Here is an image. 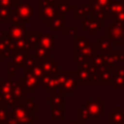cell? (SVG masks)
<instances>
[{"mask_svg": "<svg viewBox=\"0 0 124 124\" xmlns=\"http://www.w3.org/2000/svg\"><path fill=\"white\" fill-rule=\"evenodd\" d=\"M77 73L78 84H101V70L90 61L78 64Z\"/></svg>", "mask_w": 124, "mask_h": 124, "instance_id": "6da1fadb", "label": "cell"}, {"mask_svg": "<svg viewBox=\"0 0 124 124\" xmlns=\"http://www.w3.org/2000/svg\"><path fill=\"white\" fill-rule=\"evenodd\" d=\"M12 110L9 111L11 115H13L20 124H33L35 120L38 119L37 115L34 114V111L27 109L20 101H18L14 107H12Z\"/></svg>", "mask_w": 124, "mask_h": 124, "instance_id": "7a4b0ae2", "label": "cell"}, {"mask_svg": "<svg viewBox=\"0 0 124 124\" xmlns=\"http://www.w3.org/2000/svg\"><path fill=\"white\" fill-rule=\"evenodd\" d=\"M105 37L108 38L113 45L122 46V41L124 37V24L118 22L109 23L108 27L105 28Z\"/></svg>", "mask_w": 124, "mask_h": 124, "instance_id": "3957f363", "label": "cell"}, {"mask_svg": "<svg viewBox=\"0 0 124 124\" xmlns=\"http://www.w3.org/2000/svg\"><path fill=\"white\" fill-rule=\"evenodd\" d=\"M95 47L91 45L90 42L87 43L78 48H74V62L78 64L85 63L91 60L92 56L94 55Z\"/></svg>", "mask_w": 124, "mask_h": 124, "instance_id": "277c9868", "label": "cell"}, {"mask_svg": "<svg viewBox=\"0 0 124 124\" xmlns=\"http://www.w3.org/2000/svg\"><path fill=\"white\" fill-rule=\"evenodd\" d=\"M0 102L6 104L7 106L14 107L17 101L13 95L12 92V84L10 79L8 80H0Z\"/></svg>", "mask_w": 124, "mask_h": 124, "instance_id": "5b68a950", "label": "cell"}, {"mask_svg": "<svg viewBox=\"0 0 124 124\" xmlns=\"http://www.w3.org/2000/svg\"><path fill=\"white\" fill-rule=\"evenodd\" d=\"M58 71L52 74H46L43 78L39 81V85H42L43 89L46 90L47 93H55L56 89L59 88V79H58Z\"/></svg>", "mask_w": 124, "mask_h": 124, "instance_id": "8992f818", "label": "cell"}, {"mask_svg": "<svg viewBox=\"0 0 124 124\" xmlns=\"http://www.w3.org/2000/svg\"><path fill=\"white\" fill-rule=\"evenodd\" d=\"M78 87V73L77 72H67L66 79L64 84L59 88L60 93L65 94H73Z\"/></svg>", "mask_w": 124, "mask_h": 124, "instance_id": "52a82bcc", "label": "cell"}, {"mask_svg": "<svg viewBox=\"0 0 124 124\" xmlns=\"http://www.w3.org/2000/svg\"><path fill=\"white\" fill-rule=\"evenodd\" d=\"M86 107L89 109L92 118H94L95 120H99L100 117L104 116V114H105V111H104L105 103L102 102L99 98H96V99L87 98L86 99Z\"/></svg>", "mask_w": 124, "mask_h": 124, "instance_id": "ba28073f", "label": "cell"}, {"mask_svg": "<svg viewBox=\"0 0 124 124\" xmlns=\"http://www.w3.org/2000/svg\"><path fill=\"white\" fill-rule=\"evenodd\" d=\"M15 10L17 12L19 15L21 20L23 23H28L30 19L33 16V8L30 6L29 3H23V2H18L16 1L15 3Z\"/></svg>", "mask_w": 124, "mask_h": 124, "instance_id": "9c48e42d", "label": "cell"}, {"mask_svg": "<svg viewBox=\"0 0 124 124\" xmlns=\"http://www.w3.org/2000/svg\"><path fill=\"white\" fill-rule=\"evenodd\" d=\"M20 82L25 89V92L28 94H32L34 90L38 89L39 87V80L36 77H34L32 74L25 72V75L20 77Z\"/></svg>", "mask_w": 124, "mask_h": 124, "instance_id": "30bf717a", "label": "cell"}, {"mask_svg": "<svg viewBox=\"0 0 124 124\" xmlns=\"http://www.w3.org/2000/svg\"><path fill=\"white\" fill-rule=\"evenodd\" d=\"M30 50L26 48H14L12 51V64L16 67H25L26 59Z\"/></svg>", "mask_w": 124, "mask_h": 124, "instance_id": "8fae6325", "label": "cell"}, {"mask_svg": "<svg viewBox=\"0 0 124 124\" xmlns=\"http://www.w3.org/2000/svg\"><path fill=\"white\" fill-rule=\"evenodd\" d=\"M103 26H104V19L92 17L91 19H84V21L82 22V31L90 32L91 36L94 37L95 33L98 32L100 28Z\"/></svg>", "mask_w": 124, "mask_h": 124, "instance_id": "7c38bea8", "label": "cell"}, {"mask_svg": "<svg viewBox=\"0 0 124 124\" xmlns=\"http://www.w3.org/2000/svg\"><path fill=\"white\" fill-rule=\"evenodd\" d=\"M24 34H25V24L24 23H12V25L9 27L8 35L14 41L23 38Z\"/></svg>", "mask_w": 124, "mask_h": 124, "instance_id": "4fadbf2b", "label": "cell"}, {"mask_svg": "<svg viewBox=\"0 0 124 124\" xmlns=\"http://www.w3.org/2000/svg\"><path fill=\"white\" fill-rule=\"evenodd\" d=\"M38 45H40V46H42L44 47H46V48H48L50 50H53V49L56 48V46H55V39L49 33H42V32H40Z\"/></svg>", "mask_w": 124, "mask_h": 124, "instance_id": "5bb4252c", "label": "cell"}, {"mask_svg": "<svg viewBox=\"0 0 124 124\" xmlns=\"http://www.w3.org/2000/svg\"><path fill=\"white\" fill-rule=\"evenodd\" d=\"M24 70H25V72H28V73L32 74L34 77H36L39 81L46 75V73H45V71L43 69V66H42L40 61H35L32 64L27 65L26 67H24Z\"/></svg>", "mask_w": 124, "mask_h": 124, "instance_id": "9a60e30c", "label": "cell"}, {"mask_svg": "<svg viewBox=\"0 0 124 124\" xmlns=\"http://www.w3.org/2000/svg\"><path fill=\"white\" fill-rule=\"evenodd\" d=\"M50 53H51L50 49H48L46 47H44L40 45H37L33 48V53L32 54H33V56L35 57V59L37 61H44V60L51 58Z\"/></svg>", "mask_w": 124, "mask_h": 124, "instance_id": "2e32d148", "label": "cell"}, {"mask_svg": "<svg viewBox=\"0 0 124 124\" xmlns=\"http://www.w3.org/2000/svg\"><path fill=\"white\" fill-rule=\"evenodd\" d=\"M11 84H12V92L13 95L15 96V98L16 99V101H20L22 99L25 98V89L23 88L20 80H14V79H10Z\"/></svg>", "mask_w": 124, "mask_h": 124, "instance_id": "e0dca14e", "label": "cell"}, {"mask_svg": "<svg viewBox=\"0 0 124 124\" xmlns=\"http://www.w3.org/2000/svg\"><path fill=\"white\" fill-rule=\"evenodd\" d=\"M124 120V109L121 107H114L108 111V124H115Z\"/></svg>", "mask_w": 124, "mask_h": 124, "instance_id": "ac0fdd59", "label": "cell"}, {"mask_svg": "<svg viewBox=\"0 0 124 124\" xmlns=\"http://www.w3.org/2000/svg\"><path fill=\"white\" fill-rule=\"evenodd\" d=\"M113 46H114L113 43L108 38L103 36V37H100L98 41H96L94 47L95 49L100 50V52H106V51L113 49Z\"/></svg>", "mask_w": 124, "mask_h": 124, "instance_id": "d6986e66", "label": "cell"}, {"mask_svg": "<svg viewBox=\"0 0 124 124\" xmlns=\"http://www.w3.org/2000/svg\"><path fill=\"white\" fill-rule=\"evenodd\" d=\"M112 87L113 89H124V67H117L115 69Z\"/></svg>", "mask_w": 124, "mask_h": 124, "instance_id": "ffe728a7", "label": "cell"}, {"mask_svg": "<svg viewBox=\"0 0 124 124\" xmlns=\"http://www.w3.org/2000/svg\"><path fill=\"white\" fill-rule=\"evenodd\" d=\"M102 53H105L107 55L108 61L111 64L117 65L118 63L124 62V50H113V49H111V50L102 52Z\"/></svg>", "mask_w": 124, "mask_h": 124, "instance_id": "44dd1931", "label": "cell"}, {"mask_svg": "<svg viewBox=\"0 0 124 124\" xmlns=\"http://www.w3.org/2000/svg\"><path fill=\"white\" fill-rule=\"evenodd\" d=\"M63 17H64V16H61V15L55 16L53 19H51L49 22L46 23L47 27H49L51 29V31H53V32H61V31H64L65 26H64Z\"/></svg>", "mask_w": 124, "mask_h": 124, "instance_id": "7402d4cb", "label": "cell"}, {"mask_svg": "<svg viewBox=\"0 0 124 124\" xmlns=\"http://www.w3.org/2000/svg\"><path fill=\"white\" fill-rule=\"evenodd\" d=\"M40 62H41V64L43 66V69H44L46 74H52V73H55V72L59 71L60 64L57 63L55 61V59H53V58H49V59L40 61Z\"/></svg>", "mask_w": 124, "mask_h": 124, "instance_id": "603a6c76", "label": "cell"}, {"mask_svg": "<svg viewBox=\"0 0 124 124\" xmlns=\"http://www.w3.org/2000/svg\"><path fill=\"white\" fill-rule=\"evenodd\" d=\"M39 35H40V32H25L24 39L28 44L29 50H33V48L38 45Z\"/></svg>", "mask_w": 124, "mask_h": 124, "instance_id": "cb8c5ba5", "label": "cell"}, {"mask_svg": "<svg viewBox=\"0 0 124 124\" xmlns=\"http://www.w3.org/2000/svg\"><path fill=\"white\" fill-rule=\"evenodd\" d=\"M115 69H102L101 70V84H112Z\"/></svg>", "mask_w": 124, "mask_h": 124, "instance_id": "d4e9b609", "label": "cell"}, {"mask_svg": "<svg viewBox=\"0 0 124 124\" xmlns=\"http://www.w3.org/2000/svg\"><path fill=\"white\" fill-rule=\"evenodd\" d=\"M78 120L80 121L83 124H86V122L90 119H92L91 113L89 111V109L87 108V107H79L78 108Z\"/></svg>", "mask_w": 124, "mask_h": 124, "instance_id": "484cf974", "label": "cell"}, {"mask_svg": "<svg viewBox=\"0 0 124 124\" xmlns=\"http://www.w3.org/2000/svg\"><path fill=\"white\" fill-rule=\"evenodd\" d=\"M50 118L51 120H55V119H61L64 120L65 116H64V104L59 105V106H54L51 108V111H50Z\"/></svg>", "mask_w": 124, "mask_h": 124, "instance_id": "4316f807", "label": "cell"}, {"mask_svg": "<svg viewBox=\"0 0 124 124\" xmlns=\"http://www.w3.org/2000/svg\"><path fill=\"white\" fill-rule=\"evenodd\" d=\"M11 11V8L0 6V23H10Z\"/></svg>", "mask_w": 124, "mask_h": 124, "instance_id": "83f0119b", "label": "cell"}, {"mask_svg": "<svg viewBox=\"0 0 124 124\" xmlns=\"http://www.w3.org/2000/svg\"><path fill=\"white\" fill-rule=\"evenodd\" d=\"M50 95H51V96H50L49 98H47V102L50 103L52 107H54V106H59V105L64 104V102H63L64 95H63V94H61V93H59V94H57V93H52V94H50Z\"/></svg>", "mask_w": 124, "mask_h": 124, "instance_id": "f1b7e54d", "label": "cell"}, {"mask_svg": "<svg viewBox=\"0 0 124 124\" xmlns=\"http://www.w3.org/2000/svg\"><path fill=\"white\" fill-rule=\"evenodd\" d=\"M20 102H21V104L27 109H29L31 111H34V112L38 110V103L35 102L33 99H26V98H24V99L20 100Z\"/></svg>", "mask_w": 124, "mask_h": 124, "instance_id": "f546056e", "label": "cell"}, {"mask_svg": "<svg viewBox=\"0 0 124 124\" xmlns=\"http://www.w3.org/2000/svg\"><path fill=\"white\" fill-rule=\"evenodd\" d=\"M89 5L86 6H83V7H80V8H76V10L74 11V17L75 18H85L86 17V15L88 14V12L90 11V9L88 8Z\"/></svg>", "mask_w": 124, "mask_h": 124, "instance_id": "4dcf8cb0", "label": "cell"}, {"mask_svg": "<svg viewBox=\"0 0 124 124\" xmlns=\"http://www.w3.org/2000/svg\"><path fill=\"white\" fill-rule=\"evenodd\" d=\"M10 116V113L7 109V105L0 102V122L5 124Z\"/></svg>", "mask_w": 124, "mask_h": 124, "instance_id": "1f68e13d", "label": "cell"}, {"mask_svg": "<svg viewBox=\"0 0 124 124\" xmlns=\"http://www.w3.org/2000/svg\"><path fill=\"white\" fill-rule=\"evenodd\" d=\"M69 8H70V5H69L68 2H64V1H62V2H60V3L57 4V10H58V13H59V15H61V16H64V15L68 12Z\"/></svg>", "mask_w": 124, "mask_h": 124, "instance_id": "d6a6232c", "label": "cell"}, {"mask_svg": "<svg viewBox=\"0 0 124 124\" xmlns=\"http://www.w3.org/2000/svg\"><path fill=\"white\" fill-rule=\"evenodd\" d=\"M86 43H87L86 37H78V36H75V39H74V48L81 47V46H84Z\"/></svg>", "mask_w": 124, "mask_h": 124, "instance_id": "836d02e7", "label": "cell"}, {"mask_svg": "<svg viewBox=\"0 0 124 124\" xmlns=\"http://www.w3.org/2000/svg\"><path fill=\"white\" fill-rule=\"evenodd\" d=\"M7 68H8V72H7L8 79H12V78L16 75V67L15 65H13V64L10 62V63H8Z\"/></svg>", "mask_w": 124, "mask_h": 124, "instance_id": "e575fe53", "label": "cell"}, {"mask_svg": "<svg viewBox=\"0 0 124 124\" xmlns=\"http://www.w3.org/2000/svg\"><path fill=\"white\" fill-rule=\"evenodd\" d=\"M78 28L77 27H70V28H65L64 29V35L66 37H69V36H77L78 35Z\"/></svg>", "mask_w": 124, "mask_h": 124, "instance_id": "d590c367", "label": "cell"}, {"mask_svg": "<svg viewBox=\"0 0 124 124\" xmlns=\"http://www.w3.org/2000/svg\"><path fill=\"white\" fill-rule=\"evenodd\" d=\"M16 0H0V6H4L7 8H11L15 5Z\"/></svg>", "mask_w": 124, "mask_h": 124, "instance_id": "8d00e7d4", "label": "cell"}, {"mask_svg": "<svg viewBox=\"0 0 124 124\" xmlns=\"http://www.w3.org/2000/svg\"><path fill=\"white\" fill-rule=\"evenodd\" d=\"M8 36H9V35H8V32H5L3 29L0 28V39H3V38L8 37Z\"/></svg>", "mask_w": 124, "mask_h": 124, "instance_id": "74e56055", "label": "cell"}, {"mask_svg": "<svg viewBox=\"0 0 124 124\" xmlns=\"http://www.w3.org/2000/svg\"><path fill=\"white\" fill-rule=\"evenodd\" d=\"M69 124H83V123H81L80 121H75V120H70L69 121Z\"/></svg>", "mask_w": 124, "mask_h": 124, "instance_id": "f35d334b", "label": "cell"}, {"mask_svg": "<svg viewBox=\"0 0 124 124\" xmlns=\"http://www.w3.org/2000/svg\"><path fill=\"white\" fill-rule=\"evenodd\" d=\"M3 56H2V53H1V51H0V63H2V61H3Z\"/></svg>", "mask_w": 124, "mask_h": 124, "instance_id": "ab89813d", "label": "cell"}, {"mask_svg": "<svg viewBox=\"0 0 124 124\" xmlns=\"http://www.w3.org/2000/svg\"><path fill=\"white\" fill-rule=\"evenodd\" d=\"M115 124H124V120L121 121V122H118V123H115Z\"/></svg>", "mask_w": 124, "mask_h": 124, "instance_id": "60d3db41", "label": "cell"}, {"mask_svg": "<svg viewBox=\"0 0 124 124\" xmlns=\"http://www.w3.org/2000/svg\"><path fill=\"white\" fill-rule=\"evenodd\" d=\"M122 46H124V37H123V41H122Z\"/></svg>", "mask_w": 124, "mask_h": 124, "instance_id": "b9f144b4", "label": "cell"}, {"mask_svg": "<svg viewBox=\"0 0 124 124\" xmlns=\"http://www.w3.org/2000/svg\"><path fill=\"white\" fill-rule=\"evenodd\" d=\"M122 2H123V5H124V0H122Z\"/></svg>", "mask_w": 124, "mask_h": 124, "instance_id": "7bdbcfd3", "label": "cell"}, {"mask_svg": "<svg viewBox=\"0 0 124 124\" xmlns=\"http://www.w3.org/2000/svg\"><path fill=\"white\" fill-rule=\"evenodd\" d=\"M0 124H3V123H1V122H0Z\"/></svg>", "mask_w": 124, "mask_h": 124, "instance_id": "ee69618b", "label": "cell"}]
</instances>
